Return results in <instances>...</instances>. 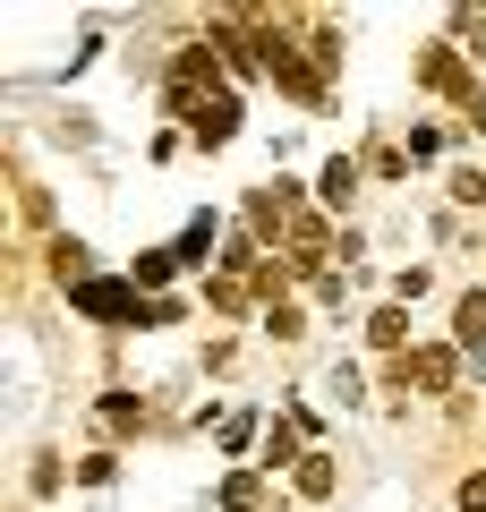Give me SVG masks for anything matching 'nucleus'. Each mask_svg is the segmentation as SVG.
I'll use <instances>...</instances> for the list:
<instances>
[{
  "label": "nucleus",
  "instance_id": "4468645a",
  "mask_svg": "<svg viewBox=\"0 0 486 512\" xmlns=\"http://www.w3.org/2000/svg\"><path fill=\"white\" fill-rule=\"evenodd\" d=\"M265 461H307V453H299V419H282V427L265 436Z\"/></svg>",
  "mask_w": 486,
  "mask_h": 512
},
{
  "label": "nucleus",
  "instance_id": "f8f14e48",
  "mask_svg": "<svg viewBox=\"0 0 486 512\" xmlns=\"http://www.w3.org/2000/svg\"><path fill=\"white\" fill-rule=\"evenodd\" d=\"M52 265H60V282H69V291L86 282V248H77V239H52Z\"/></svg>",
  "mask_w": 486,
  "mask_h": 512
},
{
  "label": "nucleus",
  "instance_id": "dca6fc26",
  "mask_svg": "<svg viewBox=\"0 0 486 512\" xmlns=\"http://www.w3.org/2000/svg\"><path fill=\"white\" fill-rule=\"evenodd\" d=\"M461 512H486V470H469V478H461Z\"/></svg>",
  "mask_w": 486,
  "mask_h": 512
},
{
  "label": "nucleus",
  "instance_id": "0eeeda50",
  "mask_svg": "<svg viewBox=\"0 0 486 512\" xmlns=\"http://www.w3.org/2000/svg\"><path fill=\"white\" fill-rule=\"evenodd\" d=\"M256 495H265V470H231V478H222V504H231V512H248Z\"/></svg>",
  "mask_w": 486,
  "mask_h": 512
},
{
  "label": "nucleus",
  "instance_id": "7ed1b4c3",
  "mask_svg": "<svg viewBox=\"0 0 486 512\" xmlns=\"http://www.w3.org/2000/svg\"><path fill=\"white\" fill-rule=\"evenodd\" d=\"M171 103H180V120L197 128L205 146H231V137H239V103H231L222 86H205V94H171Z\"/></svg>",
  "mask_w": 486,
  "mask_h": 512
},
{
  "label": "nucleus",
  "instance_id": "6e6552de",
  "mask_svg": "<svg viewBox=\"0 0 486 512\" xmlns=\"http://www.w3.org/2000/svg\"><path fill=\"white\" fill-rule=\"evenodd\" d=\"M452 325H461V350H478V342H486V291H469Z\"/></svg>",
  "mask_w": 486,
  "mask_h": 512
},
{
  "label": "nucleus",
  "instance_id": "423d86ee",
  "mask_svg": "<svg viewBox=\"0 0 486 512\" xmlns=\"http://www.w3.org/2000/svg\"><path fill=\"white\" fill-rule=\"evenodd\" d=\"M316 188H324V205H350V188H359V163H350V154H333Z\"/></svg>",
  "mask_w": 486,
  "mask_h": 512
},
{
  "label": "nucleus",
  "instance_id": "f257e3e1",
  "mask_svg": "<svg viewBox=\"0 0 486 512\" xmlns=\"http://www.w3.org/2000/svg\"><path fill=\"white\" fill-rule=\"evenodd\" d=\"M418 77H427V86H444L452 103H461V120H469V128H486V86L461 69V52H452V43H435V52L418 60Z\"/></svg>",
  "mask_w": 486,
  "mask_h": 512
},
{
  "label": "nucleus",
  "instance_id": "9b49d317",
  "mask_svg": "<svg viewBox=\"0 0 486 512\" xmlns=\"http://www.w3.org/2000/svg\"><path fill=\"white\" fill-rule=\"evenodd\" d=\"M171 274H180V248H145L137 256V282H171Z\"/></svg>",
  "mask_w": 486,
  "mask_h": 512
},
{
  "label": "nucleus",
  "instance_id": "f3484780",
  "mask_svg": "<svg viewBox=\"0 0 486 512\" xmlns=\"http://www.w3.org/2000/svg\"><path fill=\"white\" fill-rule=\"evenodd\" d=\"M478 367H486V342H478Z\"/></svg>",
  "mask_w": 486,
  "mask_h": 512
},
{
  "label": "nucleus",
  "instance_id": "f03ea898",
  "mask_svg": "<svg viewBox=\"0 0 486 512\" xmlns=\"http://www.w3.org/2000/svg\"><path fill=\"white\" fill-rule=\"evenodd\" d=\"M69 299H77L86 316H103V325H154V308L137 299V282H103V274H86Z\"/></svg>",
  "mask_w": 486,
  "mask_h": 512
},
{
  "label": "nucleus",
  "instance_id": "2eb2a0df",
  "mask_svg": "<svg viewBox=\"0 0 486 512\" xmlns=\"http://www.w3.org/2000/svg\"><path fill=\"white\" fill-rule=\"evenodd\" d=\"M265 325H273V342H299L307 316H299V308H265Z\"/></svg>",
  "mask_w": 486,
  "mask_h": 512
},
{
  "label": "nucleus",
  "instance_id": "ddd939ff",
  "mask_svg": "<svg viewBox=\"0 0 486 512\" xmlns=\"http://www.w3.org/2000/svg\"><path fill=\"white\" fill-rule=\"evenodd\" d=\"M299 495H333V461H324V453L299 461Z\"/></svg>",
  "mask_w": 486,
  "mask_h": 512
},
{
  "label": "nucleus",
  "instance_id": "20e7f679",
  "mask_svg": "<svg viewBox=\"0 0 486 512\" xmlns=\"http://www.w3.org/2000/svg\"><path fill=\"white\" fill-rule=\"evenodd\" d=\"M452 376H461V350H401V393H410V384H418V393H452Z\"/></svg>",
  "mask_w": 486,
  "mask_h": 512
},
{
  "label": "nucleus",
  "instance_id": "9d476101",
  "mask_svg": "<svg viewBox=\"0 0 486 512\" xmlns=\"http://www.w3.org/2000/svg\"><path fill=\"white\" fill-rule=\"evenodd\" d=\"M367 333H376V350H401V333H410V316H401V308H376V316H367Z\"/></svg>",
  "mask_w": 486,
  "mask_h": 512
},
{
  "label": "nucleus",
  "instance_id": "1a4fd4ad",
  "mask_svg": "<svg viewBox=\"0 0 486 512\" xmlns=\"http://www.w3.org/2000/svg\"><path fill=\"white\" fill-rule=\"evenodd\" d=\"M205 256H214V214H197L188 239H180V265H205Z\"/></svg>",
  "mask_w": 486,
  "mask_h": 512
},
{
  "label": "nucleus",
  "instance_id": "39448f33",
  "mask_svg": "<svg viewBox=\"0 0 486 512\" xmlns=\"http://www.w3.org/2000/svg\"><path fill=\"white\" fill-rule=\"evenodd\" d=\"M256 52H265V77H282V86L299 94V103H316V94H324V69H307V60L290 52L282 35H265V43H256Z\"/></svg>",
  "mask_w": 486,
  "mask_h": 512
}]
</instances>
